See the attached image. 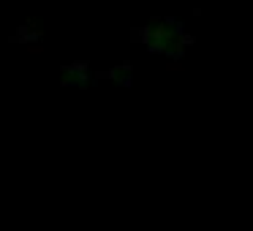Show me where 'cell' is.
<instances>
[{
	"label": "cell",
	"instance_id": "obj_2",
	"mask_svg": "<svg viewBox=\"0 0 253 231\" xmlns=\"http://www.w3.org/2000/svg\"><path fill=\"white\" fill-rule=\"evenodd\" d=\"M60 82L66 84V87H87L90 84L87 63H71V66H66L60 74Z\"/></svg>",
	"mask_w": 253,
	"mask_h": 231
},
{
	"label": "cell",
	"instance_id": "obj_3",
	"mask_svg": "<svg viewBox=\"0 0 253 231\" xmlns=\"http://www.w3.org/2000/svg\"><path fill=\"white\" fill-rule=\"evenodd\" d=\"M112 77H115L117 82L128 84V82H131V68H128V66H123V68H115V71H112Z\"/></svg>",
	"mask_w": 253,
	"mask_h": 231
},
{
	"label": "cell",
	"instance_id": "obj_1",
	"mask_svg": "<svg viewBox=\"0 0 253 231\" xmlns=\"http://www.w3.org/2000/svg\"><path fill=\"white\" fill-rule=\"evenodd\" d=\"M142 41L153 55L180 57L188 46V36L177 19H153L142 30Z\"/></svg>",
	"mask_w": 253,
	"mask_h": 231
}]
</instances>
